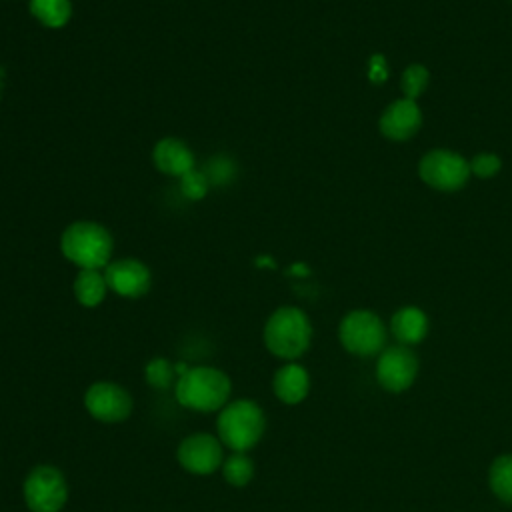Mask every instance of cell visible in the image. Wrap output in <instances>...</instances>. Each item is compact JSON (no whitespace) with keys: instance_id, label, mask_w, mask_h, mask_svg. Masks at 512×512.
Instances as JSON below:
<instances>
[{"instance_id":"obj_25","label":"cell","mask_w":512,"mask_h":512,"mask_svg":"<svg viewBox=\"0 0 512 512\" xmlns=\"http://www.w3.org/2000/svg\"><path fill=\"white\" fill-rule=\"evenodd\" d=\"M368 78L378 84V82H384L388 78V64L384 60L382 54H374L370 58V64H368Z\"/></svg>"},{"instance_id":"obj_16","label":"cell","mask_w":512,"mask_h":512,"mask_svg":"<svg viewBox=\"0 0 512 512\" xmlns=\"http://www.w3.org/2000/svg\"><path fill=\"white\" fill-rule=\"evenodd\" d=\"M106 288V278L98 270H82L74 280V296L86 308L98 306L106 296Z\"/></svg>"},{"instance_id":"obj_8","label":"cell","mask_w":512,"mask_h":512,"mask_svg":"<svg viewBox=\"0 0 512 512\" xmlns=\"http://www.w3.org/2000/svg\"><path fill=\"white\" fill-rule=\"evenodd\" d=\"M84 408L98 422L118 424L132 414L134 402L124 386L112 380H98L84 392Z\"/></svg>"},{"instance_id":"obj_23","label":"cell","mask_w":512,"mask_h":512,"mask_svg":"<svg viewBox=\"0 0 512 512\" xmlns=\"http://www.w3.org/2000/svg\"><path fill=\"white\" fill-rule=\"evenodd\" d=\"M204 174L210 184H228L234 178V162L224 156H216L206 164Z\"/></svg>"},{"instance_id":"obj_14","label":"cell","mask_w":512,"mask_h":512,"mask_svg":"<svg viewBox=\"0 0 512 512\" xmlns=\"http://www.w3.org/2000/svg\"><path fill=\"white\" fill-rule=\"evenodd\" d=\"M154 164L158 166L160 172L170 174V176H184L194 168V156L190 148L176 140V138H164L156 144L154 152Z\"/></svg>"},{"instance_id":"obj_24","label":"cell","mask_w":512,"mask_h":512,"mask_svg":"<svg viewBox=\"0 0 512 512\" xmlns=\"http://www.w3.org/2000/svg\"><path fill=\"white\" fill-rule=\"evenodd\" d=\"M502 162L496 154H490V152H482V154H476L472 160H470V172L476 174L478 178H490L494 174H498Z\"/></svg>"},{"instance_id":"obj_10","label":"cell","mask_w":512,"mask_h":512,"mask_svg":"<svg viewBox=\"0 0 512 512\" xmlns=\"http://www.w3.org/2000/svg\"><path fill=\"white\" fill-rule=\"evenodd\" d=\"M418 374V360L406 346L386 348L378 356L376 378L378 384L388 392H404L412 386Z\"/></svg>"},{"instance_id":"obj_2","label":"cell","mask_w":512,"mask_h":512,"mask_svg":"<svg viewBox=\"0 0 512 512\" xmlns=\"http://www.w3.org/2000/svg\"><path fill=\"white\" fill-rule=\"evenodd\" d=\"M266 430V414L262 406L250 398L230 400L216 418V436L232 452H248Z\"/></svg>"},{"instance_id":"obj_12","label":"cell","mask_w":512,"mask_h":512,"mask_svg":"<svg viewBox=\"0 0 512 512\" xmlns=\"http://www.w3.org/2000/svg\"><path fill=\"white\" fill-rule=\"evenodd\" d=\"M420 124H422V112L416 100H408V98L394 100L378 120V128L382 136L398 142L412 138L418 132Z\"/></svg>"},{"instance_id":"obj_17","label":"cell","mask_w":512,"mask_h":512,"mask_svg":"<svg viewBox=\"0 0 512 512\" xmlns=\"http://www.w3.org/2000/svg\"><path fill=\"white\" fill-rule=\"evenodd\" d=\"M32 14L50 28H60L72 14L70 0H30Z\"/></svg>"},{"instance_id":"obj_1","label":"cell","mask_w":512,"mask_h":512,"mask_svg":"<svg viewBox=\"0 0 512 512\" xmlns=\"http://www.w3.org/2000/svg\"><path fill=\"white\" fill-rule=\"evenodd\" d=\"M230 394L228 374L214 366H192L174 384L178 404L194 412H220L230 402Z\"/></svg>"},{"instance_id":"obj_11","label":"cell","mask_w":512,"mask_h":512,"mask_svg":"<svg viewBox=\"0 0 512 512\" xmlns=\"http://www.w3.org/2000/svg\"><path fill=\"white\" fill-rule=\"evenodd\" d=\"M110 290L124 298H138L150 288V270L140 260H116L104 272Z\"/></svg>"},{"instance_id":"obj_3","label":"cell","mask_w":512,"mask_h":512,"mask_svg":"<svg viewBox=\"0 0 512 512\" xmlns=\"http://www.w3.org/2000/svg\"><path fill=\"white\" fill-rule=\"evenodd\" d=\"M312 340L308 316L294 306H282L266 320L264 344L276 358L294 362L300 358Z\"/></svg>"},{"instance_id":"obj_20","label":"cell","mask_w":512,"mask_h":512,"mask_svg":"<svg viewBox=\"0 0 512 512\" xmlns=\"http://www.w3.org/2000/svg\"><path fill=\"white\" fill-rule=\"evenodd\" d=\"M144 378L146 384L156 390H168L170 386L176 384L174 380H178L174 364L166 358H152L144 368Z\"/></svg>"},{"instance_id":"obj_22","label":"cell","mask_w":512,"mask_h":512,"mask_svg":"<svg viewBox=\"0 0 512 512\" xmlns=\"http://www.w3.org/2000/svg\"><path fill=\"white\" fill-rule=\"evenodd\" d=\"M210 182L206 178L204 172L192 168L190 172H186L184 176H180V188H182V194L188 198V200H200L204 198L206 190H208Z\"/></svg>"},{"instance_id":"obj_7","label":"cell","mask_w":512,"mask_h":512,"mask_svg":"<svg viewBox=\"0 0 512 512\" xmlns=\"http://www.w3.org/2000/svg\"><path fill=\"white\" fill-rule=\"evenodd\" d=\"M418 174L430 188H436L442 192H454L468 182V176L472 172H470V162L464 156L452 150L436 148L422 156L418 164Z\"/></svg>"},{"instance_id":"obj_18","label":"cell","mask_w":512,"mask_h":512,"mask_svg":"<svg viewBox=\"0 0 512 512\" xmlns=\"http://www.w3.org/2000/svg\"><path fill=\"white\" fill-rule=\"evenodd\" d=\"M222 476L230 486L242 488L254 478V462L248 452H232L222 462Z\"/></svg>"},{"instance_id":"obj_13","label":"cell","mask_w":512,"mask_h":512,"mask_svg":"<svg viewBox=\"0 0 512 512\" xmlns=\"http://www.w3.org/2000/svg\"><path fill=\"white\" fill-rule=\"evenodd\" d=\"M272 390L280 402L290 406L300 404L310 392V376L304 366L286 362L276 370L272 378Z\"/></svg>"},{"instance_id":"obj_19","label":"cell","mask_w":512,"mask_h":512,"mask_svg":"<svg viewBox=\"0 0 512 512\" xmlns=\"http://www.w3.org/2000/svg\"><path fill=\"white\" fill-rule=\"evenodd\" d=\"M488 482L492 492L502 500L512 504V454L500 456L492 462L488 472Z\"/></svg>"},{"instance_id":"obj_5","label":"cell","mask_w":512,"mask_h":512,"mask_svg":"<svg viewBox=\"0 0 512 512\" xmlns=\"http://www.w3.org/2000/svg\"><path fill=\"white\" fill-rule=\"evenodd\" d=\"M22 494L30 512H60L68 500V482L56 466L38 464L26 474Z\"/></svg>"},{"instance_id":"obj_4","label":"cell","mask_w":512,"mask_h":512,"mask_svg":"<svg viewBox=\"0 0 512 512\" xmlns=\"http://www.w3.org/2000/svg\"><path fill=\"white\" fill-rule=\"evenodd\" d=\"M60 246L64 256L82 270H98L110 260L112 238L100 224L74 222L64 230Z\"/></svg>"},{"instance_id":"obj_6","label":"cell","mask_w":512,"mask_h":512,"mask_svg":"<svg viewBox=\"0 0 512 512\" xmlns=\"http://www.w3.org/2000/svg\"><path fill=\"white\" fill-rule=\"evenodd\" d=\"M338 338L348 352L356 356H374L384 348L386 330L374 312L352 310L342 318Z\"/></svg>"},{"instance_id":"obj_9","label":"cell","mask_w":512,"mask_h":512,"mask_svg":"<svg viewBox=\"0 0 512 512\" xmlns=\"http://www.w3.org/2000/svg\"><path fill=\"white\" fill-rule=\"evenodd\" d=\"M176 460L186 472L196 476H208L222 468L224 444L216 434L194 432L178 444Z\"/></svg>"},{"instance_id":"obj_15","label":"cell","mask_w":512,"mask_h":512,"mask_svg":"<svg viewBox=\"0 0 512 512\" xmlns=\"http://www.w3.org/2000/svg\"><path fill=\"white\" fill-rule=\"evenodd\" d=\"M390 328L400 344H404V346L418 344L424 340V336L428 332V318L420 308L404 306L394 312V316L390 320Z\"/></svg>"},{"instance_id":"obj_21","label":"cell","mask_w":512,"mask_h":512,"mask_svg":"<svg viewBox=\"0 0 512 512\" xmlns=\"http://www.w3.org/2000/svg\"><path fill=\"white\" fill-rule=\"evenodd\" d=\"M428 80H430V74H428V68H426V66H422V64H410V66L402 72V80H400L404 98L416 100V98L424 92V88L428 86Z\"/></svg>"}]
</instances>
